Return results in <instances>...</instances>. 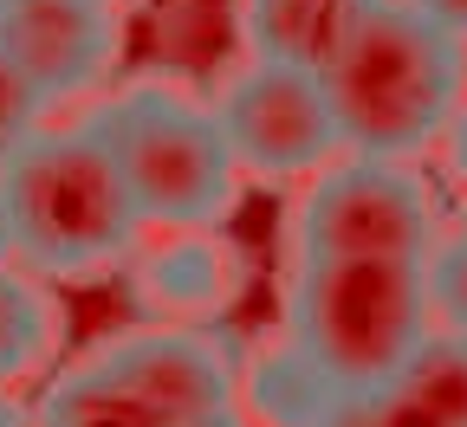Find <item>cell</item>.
I'll return each mask as SVG.
<instances>
[{
	"instance_id": "cell-23",
	"label": "cell",
	"mask_w": 467,
	"mask_h": 427,
	"mask_svg": "<svg viewBox=\"0 0 467 427\" xmlns=\"http://www.w3.org/2000/svg\"><path fill=\"white\" fill-rule=\"evenodd\" d=\"M104 7H124V0H104Z\"/></svg>"
},
{
	"instance_id": "cell-20",
	"label": "cell",
	"mask_w": 467,
	"mask_h": 427,
	"mask_svg": "<svg viewBox=\"0 0 467 427\" xmlns=\"http://www.w3.org/2000/svg\"><path fill=\"white\" fill-rule=\"evenodd\" d=\"M169 427H247V421H241V408L227 402V408H208V414H189V421H169Z\"/></svg>"
},
{
	"instance_id": "cell-19",
	"label": "cell",
	"mask_w": 467,
	"mask_h": 427,
	"mask_svg": "<svg viewBox=\"0 0 467 427\" xmlns=\"http://www.w3.org/2000/svg\"><path fill=\"white\" fill-rule=\"evenodd\" d=\"M318 427H370V414H364V402H331L318 414Z\"/></svg>"
},
{
	"instance_id": "cell-9",
	"label": "cell",
	"mask_w": 467,
	"mask_h": 427,
	"mask_svg": "<svg viewBox=\"0 0 467 427\" xmlns=\"http://www.w3.org/2000/svg\"><path fill=\"white\" fill-rule=\"evenodd\" d=\"M370 427H467V337L429 330V343L364 402Z\"/></svg>"
},
{
	"instance_id": "cell-17",
	"label": "cell",
	"mask_w": 467,
	"mask_h": 427,
	"mask_svg": "<svg viewBox=\"0 0 467 427\" xmlns=\"http://www.w3.org/2000/svg\"><path fill=\"white\" fill-rule=\"evenodd\" d=\"M409 14H422V20H435L441 33H454L461 46H467V0H402Z\"/></svg>"
},
{
	"instance_id": "cell-16",
	"label": "cell",
	"mask_w": 467,
	"mask_h": 427,
	"mask_svg": "<svg viewBox=\"0 0 467 427\" xmlns=\"http://www.w3.org/2000/svg\"><path fill=\"white\" fill-rule=\"evenodd\" d=\"M46 110H52V104L33 91V78L14 66L7 52H0V162H7V156L46 124Z\"/></svg>"
},
{
	"instance_id": "cell-1",
	"label": "cell",
	"mask_w": 467,
	"mask_h": 427,
	"mask_svg": "<svg viewBox=\"0 0 467 427\" xmlns=\"http://www.w3.org/2000/svg\"><path fill=\"white\" fill-rule=\"evenodd\" d=\"M331 124L350 156H422L467 91V46L402 0H370L318 66Z\"/></svg>"
},
{
	"instance_id": "cell-12",
	"label": "cell",
	"mask_w": 467,
	"mask_h": 427,
	"mask_svg": "<svg viewBox=\"0 0 467 427\" xmlns=\"http://www.w3.org/2000/svg\"><path fill=\"white\" fill-rule=\"evenodd\" d=\"M58 337H66V311L46 291V279L0 259V389L39 376L58 356Z\"/></svg>"
},
{
	"instance_id": "cell-5",
	"label": "cell",
	"mask_w": 467,
	"mask_h": 427,
	"mask_svg": "<svg viewBox=\"0 0 467 427\" xmlns=\"http://www.w3.org/2000/svg\"><path fill=\"white\" fill-rule=\"evenodd\" d=\"M306 181L312 188L292 208L299 259H422L441 233L429 181L389 156L325 162Z\"/></svg>"
},
{
	"instance_id": "cell-13",
	"label": "cell",
	"mask_w": 467,
	"mask_h": 427,
	"mask_svg": "<svg viewBox=\"0 0 467 427\" xmlns=\"http://www.w3.org/2000/svg\"><path fill=\"white\" fill-rule=\"evenodd\" d=\"M39 427H162L137 395H124L98 362L85 356L78 370H66L52 389H46V402H39Z\"/></svg>"
},
{
	"instance_id": "cell-14",
	"label": "cell",
	"mask_w": 467,
	"mask_h": 427,
	"mask_svg": "<svg viewBox=\"0 0 467 427\" xmlns=\"http://www.w3.org/2000/svg\"><path fill=\"white\" fill-rule=\"evenodd\" d=\"M247 395H254V408H260L266 427H318V414L337 402V395H331L285 343H273V350L254 362Z\"/></svg>"
},
{
	"instance_id": "cell-22",
	"label": "cell",
	"mask_w": 467,
	"mask_h": 427,
	"mask_svg": "<svg viewBox=\"0 0 467 427\" xmlns=\"http://www.w3.org/2000/svg\"><path fill=\"white\" fill-rule=\"evenodd\" d=\"M0 259H7V208H0Z\"/></svg>"
},
{
	"instance_id": "cell-7",
	"label": "cell",
	"mask_w": 467,
	"mask_h": 427,
	"mask_svg": "<svg viewBox=\"0 0 467 427\" xmlns=\"http://www.w3.org/2000/svg\"><path fill=\"white\" fill-rule=\"evenodd\" d=\"M0 52L33 78L46 104H66L110 78L117 52H124V20L104 0H7Z\"/></svg>"
},
{
	"instance_id": "cell-4",
	"label": "cell",
	"mask_w": 467,
	"mask_h": 427,
	"mask_svg": "<svg viewBox=\"0 0 467 427\" xmlns=\"http://www.w3.org/2000/svg\"><path fill=\"white\" fill-rule=\"evenodd\" d=\"M85 130L104 143L110 168L124 175L143 227H214L241 195V168L221 143L214 110L175 85L110 91L85 117Z\"/></svg>"
},
{
	"instance_id": "cell-15",
	"label": "cell",
	"mask_w": 467,
	"mask_h": 427,
	"mask_svg": "<svg viewBox=\"0 0 467 427\" xmlns=\"http://www.w3.org/2000/svg\"><path fill=\"white\" fill-rule=\"evenodd\" d=\"M422 291H429L435 330L467 337V220L461 233H435V247L422 253Z\"/></svg>"
},
{
	"instance_id": "cell-10",
	"label": "cell",
	"mask_w": 467,
	"mask_h": 427,
	"mask_svg": "<svg viewBox=\"0 0 467 427\" xmlns=\"http://www.w3.org/2000/svg\"><path fill=\"white\" fill-rule=\"evenodd\" d=\"M137 279L169 311H202V304L234 298V285H241V253H234L227 239H214L208 227H175L162 247L143 253Z\"/></svg>"
},
{
	"instance_id": "cell-3",
	"label": "cell",
	"mask_w": 467,
	"mask_h": 427,
	"mask_svg": "<svg viewBox=\"0 0 467 427\" xmlns=\"http://www.w3.org/2000/svg\"><path fill=\"white\" fill-rule=\"evenodd\" d=\"M0 208H7V259L39 279H91L137 253V208L124 175L85 124L33 130L0 162Z\"/></svg>"
},
{
	"instance_id": "cell-21",
	"label": "cell",
	"mask_w": 467,
	"mask_h": 427,
	"mask_svg": "<svg viewBox=\"0 0 467 427\" xmlns=\"http://www.w3.org/2000/svg\"><path fill=\"white\" fill-rule=\"evenodd\" d=\"M0 427H20V408L7 402V389H0Z\"/></svg>"
},
{
	"instance_id": "cell-18",
	"label": "cell",
	"mask_w": 467,
	"mask_h": 427,
	"mask_svg": "<svg viewBox=\"0 0 467 427\" xmlns=\"http://www.w3.org/2000/svg\"><path fill=\"white\" fill-rule=\"evenodd\" d=\"M441 137H448V162H454V175L467 181V91H461V104H454V117L441 124Z\"/></svg>"
},
{
	"instance_id": "cell-11",
	"label": "cell",
	"mask_w": 467,
	"mask_h": 427,
	"mask_svg": "<svg viewBox=\"0 0 467 427\" xmlns=\"http://www.w3.org/2000/svg\"><path fill=\"white\" fill-rule=\"evenodd\" d=\"M364 7L370 0H241L254 52L285 58V66H312V72L337 52V39Z\"/></svg>"
},
{
	"instance_id": "cell-6",
	"label": "cell",
	"mask_w": 467,
	"mask_h": 427,
	"mask_svg": "<svg viewBox=\"0 0 467 427\" xmlns=\"http://www.w3.org/2000/svg\"><path fill=\"white\" fill-rule=\"evenodd\" d=\"M221 143L241 175L260 181H306L325 162H337V124H331V97L312 66H285V58H247L241 72L221 85L208 104Z\"/></svg>"
},
{
	"instance_id": "cell-2",
	"label": "cell",
	"mask_w": 467,
	"mask_h": 427,
	"mask_svg": "<svg viewBox=\"0 0 467 427\" xmlns=\"http://www.w3.org/2000/svg\"><path fill=\"white\" fill-rule=\"evenodd\" d=\"M422 259H299L285 279V350L337 395L370 402L429 343Z\"/></svg>"
},
{
	"instance_id": "cell-8",
	"label": "cell",
	"mask_w": 467,
	"mask_h": 427,
	"mask_svg": "<svg viewBox=\"0 0 467 427\" xmlns=\"http://www.w3.org/2000/svg\"><path fill=\"white\" fill-rule=\"evenodd\" d=\"M91 362L124 395H137L162 427L234 402V356L221 350V337H202V330H169V324L130 330V337L104 343Z\"/></svg>"
},
{
	"instance_id": "cell-24",
	"label": "cell",
	"mask_w": 467,
	"mask_h": 427,
	"mask_svg": "<svg viewBox=\"0 0 467 427\" xmlns=\"http://www.w3.org/2000/svg\"><path fill=\"white\" fill-rule=\"evenodd\" d=\"M0 7H7V0H0Z\"/></svg>"
}]
</instances>
